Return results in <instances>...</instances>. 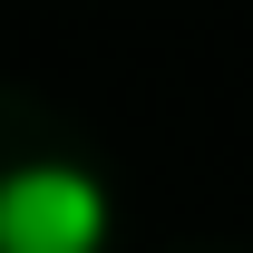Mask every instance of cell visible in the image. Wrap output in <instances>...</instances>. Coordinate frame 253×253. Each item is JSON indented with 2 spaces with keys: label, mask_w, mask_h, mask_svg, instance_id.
Wrapping results in <instances>:
<instances>
[{
  "label": "cell",
  "mask_w": 253,
  "mask_h": 253,
  "mask_svg": "<svg viewBox=\"0 0 253 253\" xmlns=\"http://www.w3.org/2000/svg\"><path fill=\"white\" fill-rule=\"evenodd\" d=\"M107 244V185L68 156H30L0 175V253H97Z\"/></svg>",
  "instance_id": "1"
}]
</instances>
